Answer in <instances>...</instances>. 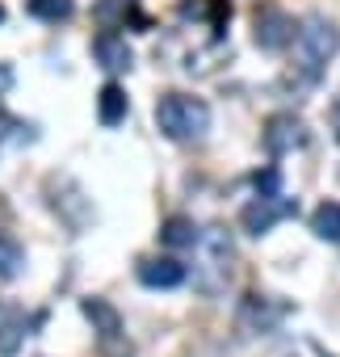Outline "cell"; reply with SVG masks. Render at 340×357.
Instances as JSON below:
<instances>
[{
    "mask_svg": "<svg viewBox=\"0 0 340 357\" xmlns=\"http://www.w3.org/2000/svg\"><path fill=\"white\" fill-rule=\"evenodd\" d=\"M30 17H38V22H51V26H59V22H68L72 13H76V5L72 0H30Z\"/></svg>",
    "mask_w": 340,
    "mask_h": 357,
    "instance_id": "cell-17",
    "label": "cell"
},
{
    "mask_svg": "<svg viewBox=\"0 0 340 357\" xmlns=\"http://www.w3.org/2000/svg\"><path fill=\"white\" fill-rule=\"evenodd\" d=\"M160 244H168V248H198L202 244V231L194 227V219L173 215V219L160 227Z\"/></svg>",
    "mask_w": 340,
    "mask_h": 357,
    "instance_id": "cell-12",
    "label": "cell"
},
{
    "mask_svg": "<svg viewBox=\"0 0 340 357\" xmlns=\"http://www.w3.org/2000/svg\"><path fill=\"white\" fill-rule=\"evenodd\" d=\"M22 269H26V248H22V240H17L13 231L0 227V278L13 282Z\"/></svg>",
    "mask_w": 340,
    "mask_h": 357,
    "instance_id": "cell-13",
    "label": "cell"
},
{
    "mask_svg": "<svg viewBox=\"0 0 340 357\" xmlns=\"http://www.w3.org/2000/svg\"><path fill=\"white\" fill-rule=\"evenodd\" d=\"M281 176H277V168H269V172H256V190H261V198H281Z\"/></svg>",
    "mask_w": 340,
    "mask_h": 357,
    "instance_id": "cell-18",
    "label": "cell"
},
{
    "mask_svg": "<svg viewBox=\"0 0 340 357\" xmlns=\"http://www.w3.org/2000/svg\"><path fill=\"white\" fill-rule=\"evenodd\" d=\"M336 51H340V30H336L327 17H307V22L298 26V38H294V68H298L307 80H319Z\"/></svg>",
    "mask_w": 340,
    "mask_h": 357,
    "instance_id": "cell-2",
    "label": "cell"
},
{
    "mask_svg": "<svg viewBox=\"0 0 340 357\" xmlns=\"http://www.w3.org/2000/svg\"><path fill=\"white\" fill-rule=\"evenodd\" d=\"M311 231H315L319 240L336 244V240H340V202H319V206L311 211Z\"/></svg>",
    "mask_w": 340,
    "mask_h": 357,
    "instance_id": "cell-14",
    "label": "cell"
},
{
    "mask_svg": "<svg viewBox=\"0 0 340 357\" xmlns=\"http://www.w3.org/2000/svg\"><path fill=\"white\" fill-rule=\"evenodd\" d=\"M47 194H51V190H47ZM51 211H55L72 231H84V227L93 223V202L84 198V190L72 181V176H68V194H63V198H59V194H51Z\"/></svg>",
    "mask_w": 340,
    "mask_h": 357,
    "instance_id": "cell-8",
    "label": "cell"
},
{
    "mask_svg": "<svg viewBox=\"0 0 340 357\" xmlns=\"http://www.w3.org/2000/svg\"><path fill=\"white\" fill-rule=\"evenodd\" d=\"M126 109H130V101H126V89L122 84H101V93H97V118H101V126H118L122 118H126Z\"/></svg>",
    "mask_w": 340,
    "mask_h": 357,
    "instance_id": "cell-11",
    "label": "cell"
},
{
    "mask_svg": "<svg viewBox=\"0 0 340 357\" xmlns=\"http://www.w3.org/2000/svg\"><path fill=\"white\" fill-rule=\"evenodd\" d=\"M252 38H256V47H265V51H281V47H290V43L298 38V26H294V17L281 13V9H261V13L252 17Z\"/></svg>",
    "mask_w": 340,
    "mask_h": 357,
    "instance_id": "cell-4",
    "label": "cell"
},
{
    "mask_svg": "<svg viewBox=\"0 0 340 357\" xmlns=\"http://www.w3.org/2000/svg\"><path fill=\"white\" fill-rule=\"evenodd\" d=\"M93 55H97V63L105 68V72H130V47H126V38H118L114 30H101L97 38H93Z\"/></svg>",
    "mask_w": 340,
    "mask_h": 357,
    "instance_id": "cell-10",
    "label": "cell"
},
{
    "mask_svg": "<svg viewBox=\"0 0 340 357\" xmlns=\"http://www.w3.org/2000/svg\"><path fill=\"white\" fill-rule=\"evenodd\" d=\"M126 17L143 22V17L134 13V0H101V5H97V22H101V30H122ZM143 26H147V22H143Z\"/></svg>",
    "mask_w": 340,
    "mask_h": 357,
    "instance_id": "cell-15",
    "label": "cell"
},
{
    "mask_svg": "<svg viewBox=\"0 0 340 357\" xmlns=\"http://www.w3.org/2000/svg\"><path fill=\"white\" fill-rule=\"evenodd\" d=\"M26 328H30V324H26L22 311H9V315H5V324H0V357H13V353L22 349V340L30 336Z\"/></svg>",
    "mask_w": 340,
    "mask_h": 357,
    "instance_id": "cell-16",
    "label": "cell"
},
{
    "mask_svg": "<svg viewBox=\"0 0 340 357\" xmlns=\"http://www.w3.org/2000/svg\"><path fill=\"white\" fill-rule=\"evenodd\" d=\"M0 22H5V5H0Z\"/></svg>",
    "mask_w": 340,
    "mask_h": 357,
    "instance_id": "cell-22",
    "label": "cell"
},
{
    "mask_svg": "<svg viewBox=\"0 0 340 357\" xmlns=\"http://www.w3.org/2000/svg\"><path fill=\"white\" fill-rule=\"evenodd\" d=\"M139 282L151 286V290H173L185 282V265L173 261V257H143L139 261Z\"/></svg>",
    "mask_w": 340,
    "mask_h": 357,
    "instance_id": "cell-9",
    "label": "cell"
},
{
    "mask_svg": "<svg viewBox=\"0 0 340 357\" xmlns=\"http://www.w3.org/2000/svg\"><path fill=\"white\" fill-rule=\"evenodd\" d=\"M13 80H17V76H13V68H9V63H0V97L13 89Z\"/></svg>",
    "mask_w": 340,
    "mask_h": 357,
    "instance_id": "cell-19",
    "label": "cell"
},
{
    "mask_svg": "<svg viewBox=\"0 0 340 357\" xmlns=\"http://www.w3.org/2000/svg\"><path fill=\"white\" fill-rule=\"evenodd\" d=\"M332 130H336V139H340V97H336V105H332Z\"/></svg>",
    "mask_w": 340,
    "mask_h": 357,
    "instance_id": "cell-20",
    "label": "cell"
},
{
    "mask_svg": "<svg viewBox=\"0 0 340 357\" xmlns=\"http://www.w3.org/2000/svg\"><path fill=\"white\" fill-rule=\"evenodd\" d=\"M80 311L88 315L97 340H101V353L105 357H130V340H126V324H122V311L109 303V298H84Z\"/></svg>",
    "mask_w": 340,
    "mask_h": 357,
    "instance_id": "cell-3",
    "label": "cell"
},
{
    "mask_svg": "<svg viewBox=\"0 0 340 357\" xmlns=\"http://www.w3.org/2000/svg\"><path fill=\"white\" fill-rule=\"evenodd\" d=\"M155 126L173 143H194L210 130V105L190 93H164L155 101Z\"/></svg>",
    "mask_w": 340,
    "mask_h": 357,
    "instance_id": "cell-1",
    "label": "cell"
},
{
    "mask_svg": "<svg viewBox=\"0 0 340 357\" xmlns=\"http://www.w3.org/2000/svg\"><path fill=\"white\" fill-rule=\"evenodd\" d=\"M9 126H13V122H9L5 114H0V143H5V135H9Z\"/></svg>",
    "mask_w": 340,
    "mask_h": 357,
    "instance_id": "cell-21",
    "label": "cell"
},
{
    "mask_svg": "<svg viewBox=\"0 0 340 357\" xmlns=\"http://www.w3.org/2000/svg\"><path fill=\"white\" fill-rule=\"evenodd\" d=\"M281 319H286V307L273 303L269 294H248L240 303V332H248V336H269Z\"/></svg>",
    "mask_w": 340,
    "mask_h": 357,
    "instance_id": "cell-6",
    "label": "cell"
},
{
    "mask_svg": "<svg viewBox=\"0 0 340 357\" xmlns=\"http://www.w3.org/2000/svg\"><path fill=\"white\" fill-rule=\"evenodd\" d=\"M298 211V202H286V198H252L244 211H240V227L248 231V236H265L277 219H286V215H294Z\"/></svg>",
    "mask_w": 340,
    "mask_h": 357,
    "instance_id": "cell-7",
    "label": "cell"
},
{
    "mask_svg": "<svg viewBox=\"0 0 340 357\" xmlns=\"http://www.w3.org/2000/svg\"><path fill=\"white\" fill-rule=\"evenodd\" d=\"M261 143H265L269 155H290L294 147L307 143V126H302L298 114H273L261 130Z\"/></svg>",
    "mask_w": 340,
    "mask_h": 357,
    "instance_id": "cell-5",
    "label": "cell"
}]
</instances>
